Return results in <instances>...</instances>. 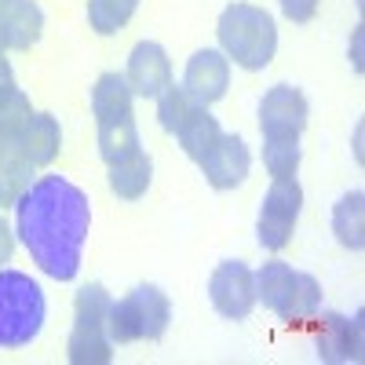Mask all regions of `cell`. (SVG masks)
I'll return each instance as SVG.
<instances>
[{
    "label": "cell",
    "instance_id": "cell-15",
    "mask_svg": "<svg viewBox=\"0 0 365 365\" xmlns=\"http://www.w3.org/2000/svg\"><path fill=\"white\" fill-rule=\"evenodd\" d=\"M22 154L34 168H48L58 150H63V128H58V117L55 113H34V120L26 125L22 132Z\"/></svg>",
    "mask_w": 365,
    "mask_h": 365
},
{
    "label": "cell",
    "instance_id": "cell-12",
    "mask_svg": "<svg viewBox=\"0 0 365 365\" xmlns=\"http://www.w3.org/2000/svg\"><path fill=\"white\" fill-rule=\"evenodd\" d=\"M182 88L201 103V106H212L227 96L230 88V58L216 48H201L190 55L187 63V77H182Z\"/></svg>",
    "mask_w": 365,
    "mask_h": 365
},
{
    "label": "cell",
    "instance_id": "cell-23",
    "mask_svg": "<svg viewBox=\"0 0 365 365\" xmlns=\"http://www.w3.org/2000/svg\"><path fill=\"white\" fill-rule=\"evenodd\" d=\"M135 8H139V0H88V26L99 37H110L132 22Z\"/></svg>",
    "mask_w": 365,
    "mask_h": 365
},
{
    "label": "cell",
    "instance_id": "cell-27",
    "mask_svg": "<svg viewBox=\"0 0 365 365\" xmlns=\"http://www.w3.org/2000/svg\"><path fill=\"white\" fill-rule=\"evenodd\" d=\"M11 256H15V230L4 223V216H0V267L11 263Z\"/></svg>",
    "mask_w": 365,
    "mask_h": 365
},
{
    "label": "cell",
    "instance_id": "cell-31",
    "mask_svg": "<svg viewBox=\"0 0 365 365\" xmlns=\"http://www.w3.org/2000/svg\"><path fill=\"white\" fill-rule=\"evenodd\" d=\"M8 51V44H4V29H0V55H4Z\"/></svg>",
    "mask_w": 365,
    "mask_h": 365
},
{
    "label": "cell",
    "instance_id": "cell-11",
    "mask_svg": "<svg viewBox=\"0 0 365 365\" xmlns=\"http://www.w3.org/2000/svg\"><path fill=\"white\" fill-rule=\"evenodd\" d=\"M125 81L132 88V96L143 99H158L161 91L172 84V63H168V51L158 41H139L128 55V70Z\"/></svg>",
    "mask_w": 365,
    "mask_h": 365
},
{
    "label": "cell",
    "instance_id": "cell-1",
    "mask_svg": "<svg viewBox=\"0 0 365 365\" xmlns=\"http://www.w3.org/2000/svg\"><path fill=\"white\" fill-rule=\"evenodd\" d=\"M91 230L88 194L66 175H41L15 201V234L48 278L73 282Z\"/></svg>",
    "mask_w": 365,
    "mask_h": 365
},
{
    "label": "cell",
    "instance_id": "cell-18",
    "mask_svg": "<svg viewBox=\"0 0 365 365\" xmlns=\"http://www.w3.org/2000/svg\"><path fill=\"white\" fill-rule=\"evenodd\" d=\"M223 135V128H220V120L208 113V106H194L190 110V117L179 125V132H175V139H179V146H182V154H187L190 161H201L212 146H216V139Z\"/></svg>",
    "mask_w": 365,
    "mask_h": 365
},
{
    "label": "cell",
    "instance_id": "cell-7",
    "mask_svg": "<svg viewBox=\"0 0 365 365\" xmlns=\"http://www.w3.org/2000/svg\"><path fill=\"white\" fill-rule=\"evenodd\" d=\"M299 208H303V187L299 182L296 179H274L270 190L263 194L259 220H256V237L267 252H282L292 241Z\"/></svg>",
    "mask_w": 365,
    "mask_h": 365
},
{
    "label": "cell",
    "instance_id": "cell-16",
    "mask_svg": "<svg viewBox=\"0 0 365 365\" xmlns=\"http://www.w3.org/2000/svg\"><path fill=\"white\" fill-rule=\"evenodd\" d=\"M132 88L125 81V73H103L91 88V113H96V125H106V120L117 117H135L132 113Z\"/></svg>",
    "mask_w": 365,
    "mask_h": 365
},
{
    "label": "cell",
    "instance_id": "cell-10",
    "mask_svg": "<svg viewBox=\"0 0 365 365\" xmlns=\"http://www.w3.org/2000/svg\"><path fill=\"white\" fill-rule=\"evenodd\" d=\"M197 165H201V172H205L212 190H234V187H241V182L249 179L252 154H249V146H245V139H241V135L223 132L216 139V146H212Z\"/></svg>",
    "mask_w": 365,
    "mask_h": 365
},
{
    "label": "cell",
    "instance_id": "cell-24",
    "mask_svg": "<svg viewBox=\"0 0 365 365\" xmlns=\"http://www.w3.org/2000/svg\"><path fill=\"white\" fill-rule=\"evenodd\" d=\"M194 106H201V103H197V99H194L182 84H175V81H172V84L161 91V96H158V120H161V128H165L168 135H175V132H179V125L190 117V110H194Z\"/></svg>",
    "mask_w": 365,
    "mask_h": 365
},
{
    "label": "cell",
    "instance_id": "cell-13",
    "mask_svg": "<svg viewBox=\"0 0 365 365\" xmlns=\"http://www.w3.org/2000/svg\"><path fill=\"white\" fill-rule=\"evenodd\" d=\"M361 354H365V322H361V311L354 318L322 314L318 358L322 361H361Z\"/></svg>",
    "mask_w": 365,
    "mask_h": 365
},
{
    "label": "cell",
    "instance_id": "cell-2",
    "mask_svg": "<svg viewBox=\"0 0 365 365\" xmlns=\"http://www.w3.org/2000/svg\"><path fill=\"white\" fill-rule=\"evenodd\" d=\"M220 51L234 58L241 70H263L270 66L274 51H278V26L274 15L256 4H230L220 15Z\"/></svg>",
    "mask_w": 365,
    "mask_h": 365
},
{
    "label": "cell",
    "instance_id": "cell-6",
    "mask_svg": "<svg viewBox=\"0 0 365 365\" xmlns=\"http://www.w3.org/2000/svg\"><path fill=\"white\" fill-rule=\"evenodd\" d=\"M172 322V303L158 285H135L128 296L110 303V340L113 344H139V340H161Z\"/></svg>",
    "mask_w": 365,
    "mask_h": 365
},
{
    "label": "cell",
    "instance_id": "cell-14",
    "mask_svg": "<svg viewBox=\"0 0 365 365\" xmlns=\"http://www.w3.org/2000/svg\"><path fill=\"white\" fill-rule=\"evenodd\" d=\"M0 29H4V44L15 51H29L44 34V11L37 0H8L0 11Z\"/></svg>",
    "mask_w": 365,
    "mask_h": 365
},
{
    "label": "cell",
    "instance_id": "cell-17",
    "mask_svg": "<svg viewBox=\"0 0 365 365\" xmlns=\"http://www.w3.org/2000/svg\"><path fill=\"white\" fill-rule=\"evenodd\" d=\"M332 234L351 252L365 249V194L361 190H351L332 205Z\"/></svg>",
    "mask_w": 365,
    "mask_h": 365
},
{
    "label": "cell",
    "instance_id": "cell-20",
    "mask_svg": "<svg viewBox=\"0 0 365 365\" xmlns=\"http://www.w3.org/2000/svg\"><path fill=\"white\" fill-rule=\"evenodd\" d=\"M143 143H139V128H135V117H117L99 125V154L106 165L117 161H128L132 154H139Z\"/></svg>",
    "mask_w": 365,
    "mask_h": 365
},
{
    "label": "cell",
    "instance_id": "cell-25",
    "mask_svg": "<svg viewBox=\"0 0 365 365\" xmlns=\"http://www.w3.org/2000/svg\"><path fill=\"white\" fill-rule=\"evenodd\" d=\"M299 158V139H263V165L274 179H296Z\"/></svg>",
    "mask_w": 365,
    "mask_h": 365
},
{
    "label": "cell",
    "instance_id": "cell-22",
    "mask_svg": "<svg viewBox=\"0 0 365 365\" xmlns=\"http://www.w3.org/2000/svg\"><path fill=\"white\" fill-rule=\"evenodd\" d=\"M34 113L37 110L29 106V96L15 81L0 84V132L11 135V139H22V132H26L29 120H34Z\"/></svg>",
    "mask_w": 365,
    "mask_h": 365
},
{
    "label": "cell",
    "instance_id": "cell-3",
    "mask_svg": "<svg viewBox=\"0 0 365 365\" xmlns=\"http://www.w3.org/2000/svg\"><path fill=\"white\" fill-rule=\"evenodd\" d=\"M48 318L44 289L22 270L0 267V347L15 351L41 336Z\"/></svg>",
    "mask_w": 365,
    "mask_h": 365
},
{
    "label": "cell",
    "instance_id": "cell-29",
    "mask_svg": "<svg viewBox=\"0 0 365 365\" xmlns=\"http://www.w3.org/2000/svg\"><path fill=\"white\" fill-rule=\"evenodd\" d=\"M354 70H361V26L354 29Z\"/></svg>",
    "mask_w": 365,
    "mask_h": 365
},
{
    "label": "cell",
    "instance_id": "cell-28",
    "mask_svg": "<svg viewBox=\"0 0 365 365\" xmlns=\"http://www.w3.org/2000/svg\"><path fill=\"white\" fill-rule=\"evenodd\" d=\"M8 81H15V73H11V63L0 55V84H8Z\"/></svg>",
    "mask_w": 365,
    "mask_h": 365
},
{
    "label": "cell",
    "instance_id": "cell-5",
    "mask_svg": "<svg viewBox=\"0 0 365 365\" xmlns=\"http://www.w3.org/2000/svg\"><path fill=\"white\" fill-rule=\"evenodd\" d=\"M110 303L113 296L106 292V285L91 282L77 292L73 303V329L66 340V354L73 365H106L113 358V340H110Z\"/></svg>",
    "mask_w": 365,
    "mask_h": 365
},
{
    "label": "cell",
    "instance_id": "cell-21",
    "mask_svg": "<svg viewBox=\"0 0 365 365\" xmlns=\"http://www.w3.org/2000/svg\"><path fill=\"white\" fill-rule=\"evenodd\" d=\"M0 182H4V190L11 194V201H19L22 190L34 182V165L26 161L22 143L4 135V132H0Z\"/></svg>",
    "mask_w": 365,
    "mask_h": 365
},
{
    "label": "cell",
    "instance_id": "cell-19",
    "mask_svg": "<svg viewBox=\"0 0 365 365\" xmlns=\"http://www.w3.org/2000/svg\"><path fill=\"white\" fill-rule=\"evenodd\" d=\"M150 179H154V161H150L143 150H139V154H132L128 161L110 165V190L120 201H139L150 190Z\"/></svg>",
    "mask_w": 365,
    "mask_h": 365
},
{
    "label": "cell",
    "instance_id": "cell-26",
    "mask_svg": "<svg viewBox=\"0 0 365 365\" xmlns=\"http://www.w3.org/2000/svg\"><path fill=\"white\" fill-rule=\"evenodd\" d=\"M282 15L289 22L303 26V22H311L318 15V0H282Z\"/></svg>",
    "mask_w": 365,
    "mask_h": 365
},
{
    "label": "cell",
    "instance_id": "cell-30",
    "mask_svg": "<svg viewBox=\"0 0 365 365\" xmlns=\"http://www.w3.org/2000/svg\"><path fill=\"white\" fill-rule=\"evenodd\" d=\"M8 205H15V201H11V194L4 190V182H0V212H4Z\"/></svg>",
    "mask_w": 365,
    "mask_h": 365
},
{
    "label": "cell",
    "instance_id": "cell-4",
    "mask_svg": "<svg viewBox=\"0 0 365 365\" xmlns=\"http://www.w3.org/2000/svg\"><path fill=\"white\" fill-rule=\"evenodd\" d=\"M256 299H263V307L278 318L299 322L322 311V285L314 274L292 270L282 259H270L256 270Z\"/></svg>",
    "mask_w": 365,
    "mask_h": 365
},
{
    "label": "cell",
    "instance_id": "cell-32",
    "mask_svg": "<svg viewBox=\"0 0 365 365\" xmlns=\"http://www.w3.org/2000/svg\"><path fill=\"white\" fill-rule=\"evenodd\" d=\"M4 8H8V0H0V11H4Z\"/></svg>",
    "mask_w": 365,
    "mask_h": 365
},
{
    "label": "cell",
    "instance_id": "cell-9",
    "mask_svg": "<svg viewBox=\"0 0 365 365\" xmlns=\"http://www.w3.org/2000/svg\"><path fill=\"white\" fill-rule=\"evenodd\" d=\"M307 96L292 84H274L259 103V132L263 139H299L307 128Z\"/></svg>",
    "mask_w": 365,
    "mask_h": 365
},
{
    "label": "cell",
    "instance_id": "cell-8",
    "mask_svg": "<svg viewBox=\"0 0 365 365\" xmlns=\"http://www.w3.org/2000/svg\"><path fill=\"white\" fill-rule=\"evenodd\" d=\"M208 299L223 318L230 322H245L256 307V274L241 263V259H227L212 270L208 278Z\"/></svg>",
    "mask_w": 365,
    "mask_h": 365
}]
</instances>
